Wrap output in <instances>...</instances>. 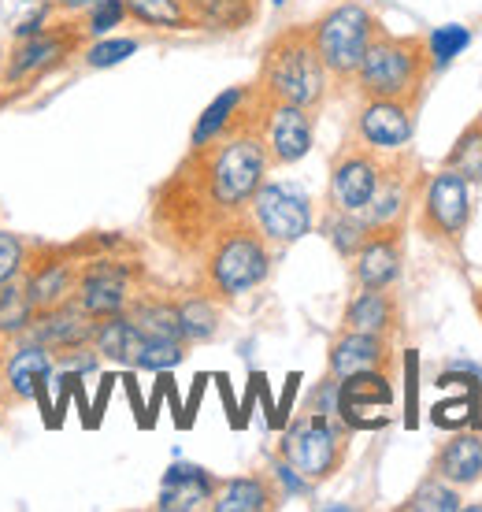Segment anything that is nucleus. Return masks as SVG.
Listing matches in <instances>:
<instances>
[{"mask_svg":"<svg viewBox=\"0 0 482 512\" xmlns=\"http://www.w3.org/2000/svg\"><path fill=\"white\" fill-rule=\"evenodd\" d=\"M479 475H482V438L475 431L460 427L457 435L445 442L442 453H438V479L453 483V487H464V483H475Z\"/></svg>","mask_w":482,"mask_h":512,"instance_id":"obj_25","label":"nucleus"},{"mask_svg":"<svg viewBox=\"0 0 482 512\" xmlns=\"http://www.w3.org/2000/svg\"><path fill=\"white\" fill-rule=\"evenodd\" d=\"M89 4H93V0H52V8H60V12H86Z\"/></svg>","mask_w":482,"mask_h":512,"instance_id":"obj_47","label":"nucleus"},{"mask_svg":"<svg viewBox=\"0 0 482 512\" xmlns=\"http://www.w3.org/2000/svg\"><path fill=\"white\" fill-rule=\"evenodd\" d=\"M260 138L267 145V156H271V167H286L305 160L308 149H312V112L308 108H297V104H282V101H264L260 97Z\"/></svg>","mask_w":482,"mask_h":512,"instance_id":"obj_12","label":"nucleus"},{"mask_svg":"<svg viewBox=\"0 0 482 512\" xmlns=\"http://www.w3.org/2000/svg\"><path fill=\"white\" fill-rule=\"evenodd\" d=\"M78 264L71 249H41L34 260L26 256L23 268V290L30 297V305L38 308H52L71 301L78 290Z\"/></svg>","mask_w":482,"mask_h":512,"instance_id":"obj_14","label":"nucleus"},{"mask_svg":"<svg viewBox=\"0 0 482 512\" xmlns=\"http://www.w3.org/2000/svg\"><path fill=\"white\" fill-rule=\"evenodd\" d=\"M193 23L208 30H241L253 23L256 0H186Z\"/></svg>","mask_w":482,"mask_h":512,"instance_id":"obj_28","label":"nucleus"},{"mask_svg":"<svg viewBox=\"0 0 482 512\" xmlns=\"http://www.w3.org/2000/svg\"><path fill=\"white\" fill-rule=\"evenodd\" d=\"M0 423H4V401H0Z\"/></svg>","mask_w":482,"mask_h":512,"instance_id":"obj_50","label":"nucleus"},{"mask_svg":"<svg viewBox=\"0 0 482 512\" xmlns=\"http://www.w3.org/2000/svg\"><path fill=\"white\" fill-rule=\"evenodd\" d=\"M275 479H279L282 490H290V494H308V490H312V483H308L305 475L297 472L293 464H286V461H279V468H275Z\"/></svg>","mask_w":482,"mask_h":512,"instance_id":"obj_43","label":"nucleus"},{"mask_svg":"<svg viewBox=\"0 0 482 512\" xmlns=\"http://www.w3.org/2000/svg\"><path fill=\"white\" fill-rule=\"evenodd\" d=\"M82 41H86L82 23H49L34 38L15 41L4 60V86H26L52 75L56 67L67 64V56L82 49Z\"/></svg>","mask_w":482,"mask_h":512,"instance_id":"obj_7","label":"nucleus"},{"mask_svg":"<svg viewBox=\"0 0 482 512\" xmlns=\"http://www.w3.org/2000/svg\"><path fill=\"white\" fill-rule=\"evenodd\" d=\"M394 386L390 372H360L338 379V420L349 431H379L390 423L382 409H390Z\"/></svg>","mask_w":482,"mask_h":512,"instance_id":"obj_13","label":"nucleus"},{"mask_svg":"<svg viewBox=\"0 0 482 512\" xmlns=\"http://www.w3.org/2000/svg\"><path fill=\"white\" fill-rule=\"evenodd\" d=\"M382 160L375 149L368 145H349L334 167H330V190H327V201H330V212H364L371 205V197L379 190V179H382Z\"/></svg>","mask_w":482,"mask_h":512,"instance_id":"obj_11","label":"nucleus"},{"mask_svg":"<svg viewBox=\"0 0 482 512\" xmlns=\"http://www.w3.org/2000/svg\"><path fill=\"white\" fill-rule=\"evenodd\" d=\"M138 52V41L134 38H108V41H97V45H89L86 49V64L89 67H115L123 64L127 56Z\"/></svg>","mask_w":482,"mask_h":512,"instance_id":"obj_39","label":"nucleus"},{"mask_svg":"<svg viewBox=\"0 0 482 512\" xmlns=\"http://www.w3.org/2000/svg\"><path fill=\"white\" fill-rule=\"evenodd\" d=\"M0 368H4V338H0Z\"/></svg>","mask_w":482,"mask_h":512,"instance_id":"obj_48","label":"nucleus"},{"mask_svg":"<svg viewBox=\"0 0 482 512\" xmlns=\"http://www.w3.org/2000/svg\"><path fill=\"white\" fill-rule=\"evenodd\" d=\"M204 383H208V375H197V379H193V394H190V405H186V427H190L193 423V412H197V405H201V394H204Z\"/></svg>","mask_w":482,"mask_h":512,"instance_id":"obj_46","label":"nucleus"},{"mask_svg":"<svg viewBox=\"0 0 482 512\" xmlns=\"http://www.w3.org/2000/svg\"><path fill=\"white\" fill-rule=\"evenodd\" d=\"M127 12L141 26H156V30H190V26H197L186 0H127Z\"/></svg>","mask_w":482,"mask_h":512,"instance_id":"obj_29","label":"nucleus"},{"mask_svg":"<svg viewBox=\"0 0 482 512\" xmlns=\"http://www.w3.org/2000/svg\"><path fill=\"white\" fill-rule=\"evenodd\" d=\"M253 101H256V90H249V86H234V90L219 93L216 101L201 112V119H197L193 138H190V149H197V145H208V141H216V138H223V134H230L241 119L249 116Z\"/></svg>","mask_w":482,"mask_h":512,"instance_id":"obj_21","label":"nucleus"},{"mask_svg":"<svg viewBox=\"0 0 482 512\" xmlns=\"http://www.w3.org/2000/svg\"><path fill=\"white\" fill-rule=\"evenodd\" d=\"M471 45V34L464 30V26H438L431 38H427V52H431V64L434 67H445L453 56H460V52Z\"/></svg>","mask_w":482,"mask_h":512,"instance_id":"obj_37","label":"nucleus"},{"mask_svg":"<svg viewBox=\"0 0 482 512\" xmlns=\"http://www.w3.org/2000/svg\"><path fill=\"white\" fill-rule=\"evenodd\" d=\"M368 234H371L368 219H360L356 212H330L327 238H330V245L345 256V260H353V256L360 253V245L368 242Z\"/></svg>","mask_w":482,"mask_h":512,"instance_id":"obj_33","label":"nucleus"},{"mask_svg":"<svg viewBox=\"0 0 482 512\" xmlns=\"http://www.w3.org/2000/svg\"><path fill=\"white\" fill-rule=\"evenodd\" d=\"M297 383H301V375L293 372L290 379H286V390H282V401L275 405V416H271V427L279 431V427H286V420H290V409H293V397H297Z\"/></svg>","mask_w":482,"mask_h":512,"instance_id":"obj_42","label":"nucleus"},{"mask_svg":"<svg viewBox=\"0 0 482 512\" xmlns=\"http://www.w3.org/2000/svg\"><path fill=\"white\" fill-rule=\"evenodd\" d=\"M471 223V182L457 175L453 167L434 171L423 201H419V227L427 238L445 245H457L468 234Z\"/></svg>","mask_w":482,"mask_h":512,"instance_id":"obj_8","label":"nucleus"},{"mask_svg":"<svg viewBox=\"0 0 482 512\" xmlns=\"http://www.w3.org/2000/svg\"><path fill=\"white\" fill-rule=\"evenodd\" d=\"M219 490V479L212 472H204L197 464H171L160 483V501L156 509L164 512H190L201 509L204 501H212Z\"/></svg>","mask_w":482,"mask_h":512,"instance_id":"obj_20","label":"nucleus"},{"mask_svg":"<svg viewBox=\"0 0 482 512\" xmlns=\"http://www.w3.org/2000/svg\"><path fill=\"white\" fill-rule=\"evenodd\" d=\"M275 505H279V494L260 475L227 479V483H219L216 498H212V509L216 512H264L275 509Z\"/></svg>","mask_w":482,"mask_h":512,"instance_id":"obj_26","label":"nucleus"},{"mask_svg":"<svg viewBox=\"0 0 482 512\" xmlns=\"http://www.w3.org/2000/svg\"><path fill=\"white\" fill-rule=\"evenodd\" d=\"M182 360H186V342H149L145 338L138 368H145V372H171Z\"/></svg>","mask_w":482,"mask_h":512,"instance_id":"obj_38","label":"nucleus"},{"mask_svg":"<svg viewBox=\"0 0 482 512\" xmlns=\"http://www.w3.org/2000/svg\"><path fill=\"white\" fill-rule=\"evenodd\" d=\"M0 90H4V75H0Z\"/></svg>","mask_w":482,"mask_h":512,"instance_id":"obj_51","label":"nucleus"},{"mask_svg":"<svg viewBox=\"0 0 482 512\" xmlns=\"http://www.w3.org/2000/svg\"><path fill=\"white\" fill-rule=\"evenodd\" d=\"M375 30H379L375 15L364 4H356V0L334 4L327 15H319L312 23V38H316L319 60L327 67V75L353 78L371 38H375Z\"/></svg>","mask_w":482,"mask_h":512,"instance_id":"obj_5","label":"nucleus"},{"mask_svg":"<svg viewBox=\"0 0 482 512\" xmlns=\"http://www.w3.org/2000/svg\"><path fill=\"white\" fill-rule=\"evenodd\" d=\"M345 435H349V427L338 416L308 412L293 427H286V435H282V461L293 464L308 483H323V479H330L342 468Z\"/></svg>","mask_w":482,"mask_h":512,"instance_id":"obj_6","label":"nucleus"},{"mask_svg":"<svg viewBox=\"0 0 482 512\" xmlns=\"http://www.w3.org/2000/svg\"><path fill=\"white\" fill-rule=\"evenodd\" d=\"M178 305V323H182V338L186 342H208L219 331V308L212 297H186L175 301Z\"/></svg>","mask_w":482,"mask_h":512,"instance_id":"obj_30","label":"nucleus"},{"mask_svg":"<svg viewBox=\"0 0 482 512\" xmlns=\"http://www.w3.org/2000/svg\"><path fill=\"white\" fill-rule=\"evenodd\" d=\"M345 331L390 338L397 331V301L386 290H360L345 308Z\"/></svg>","mask_w":482,"mask_h":512,"instance_id":"obj_24","label":"nucleus"},{"mask_svg":"<svg viewBox=\"0 0 482 512\" xmlns=\"http://www.w3.org/2000/svg\"><path fill=\"white\" fill-rule=\"evenodd\" d=\"M327 67L319 60L312 26H290L279 38H271L260 64V82L256 90L264 101L297 104L316 112L327 97Z\"/></svg>","mask_w":482,"mask_h":512,"instance_id":"obj_2","label":"nucleus"},{"mask_svg":"<svg viewBox=\"0 0 482 512\" xmlns=\"http://www.w3.org/2000/svg\"><path fill=\"white\" fill-rule=\"evenodd\" d=\"M412 108L416 104L386 101V97L364 101L360 116H356V141L375 149V153H401L408 141H412V130H416Z\"/></svg>","mask_w":482,"mask_h":512,"instance_id":"obj_15","label":"nucleus"},{"mask_svg":"<svg viewBox=\"0 0 482 512\" xmlns=\"http://www.w3.org/2000/svg\"><path fill=\"white\" fill-rule=\"evenodd\" d=\"M249 219L267 245H293L312 231V201L290 182H260L249 201Z\"/></svg>","mask_w":482,"mask_h":512,"instance_id":"obj_9","label":"nucleus"},{"mask_svg":"<svg viewBox=\"0 0 482 512\" xmlns=\"http://www.w3.org/2000/svg\"><path fill=\"white\" fill-rule=\"evenodd\" d=\"M405 512H457L460 509V498L453 487H445V479H431V483H423V487L412 494V498L401 505Z\"/></svg>","mask_w":482,"mask_h":512,"instance_id":"obj_36","label":"nucleus"},{"mask_svg":"<svg viewBox=\"0 0 482 512\" xmlns=\"http://www.w3.org/2000/svg\"><path fill=\"white\" fill-rule=\"evenodd\" d=\"M271 156L260 138V90L253 112L223 138L190 149L175 175L160 186L153 223L175 249H208L230 219L249 216V201L260 190Z\"/></svg>","mask_w":482,"mask_h":512,"instance_id":"obj_1","label":"nucleus"},{"mask_svg":"<svg viewBox=\"0 0 482 512\" xmlns=\"http://www.w3.org/2000/svg\"><path fill=\"white\" fill-rule=\"evenodd\" d=\"M275 4H282V0H275Z\"/></svg>","mask_w":482,"mask_h":512,"instance_id":"obj_53","label":"nucleus"},{"mask_svg":"<svg viewBox=\"0 0 482 512\" xmlns=\"http://www.w3.org/2000/svg\"><path fill=\"white\" fill-rule=\"evenodd\" d=\"M390 364H394V353H390V338H382V334L345 331L330 346V375L334 379L360 372H390Z\"/></svg>","mask_w":482,"mask_h":512,"instance_id":"obj_18","label":"nucleus"},{"mask_svg":"<svg viewBox=\"0 0 482 512\" xmlns=\"http://www.w3.org/2000/svg\"><path fill=\"white\" fill-rule=\"evenodd\" d=\"M408 197H412L408 175L397 164H386V167H382L379 190H375L371 205L364 208L360 216L368 219L371 231H379V227H401V219H405V208H408Z\"/></svg>","mask_w":482,"mask_h":512,"instance_id":"obj_22","label":"nucleus"},{"mask_svg":"<svg viewBox=\"0 0 482 512\" xmlns=\"http://www.w3.org/2000/svg\"><path fill=\"white\" fill-rule=\"evenodd\" d=\"M267 275H271V249H267L264 234L253 227V219L241 216L230 219L227 227H219L204 253V282H208L212 297L234 301V297L256 290Z\"/></svg>","mask_w":482,"mask_h":512,"instance_id":"obj_4","label":"nucleus"},{"mask_svg":"<svg viewBox=\"0 0 482 512\" xmlns=\"http://www.w3.org/2000/svg\"><path fill=\"white\" fill-rule=\"evenodd\" d=\"M38 308L30 305L23 282H4L0 286V338H23Z\"/></svg>","mask_w":482,"mask_h":512,"instance_id":"obj_31","label":"nucleus"},{"mask_svg":"<svg viewBox=\"0 0 482 512\" xmlns=\"http://www.w3.org/2000/svg\"><path fill=\"white\" fill-rule=\"evenodd\" d=\"M93 349H97L104 360H112V364L138 368V357H141V349H145V334L134 327V320H130L127 312H119V316L97 320Z\"/></svg>","mask_w":482,"mask_h":512,"instance_id":"obj_23","label":"nucleus"},{"mask_svg":"<svg viewBox=\"0 0 482 512\" xmlns=\"http://www.w3.org/2000/svg\"><path fill=\"white\" fill-rule=\"evenodd\" d=\"M405 375H408V386H405V405H408V412H405V420H408V427H416L419 423V401H416V390H419V383H416V375H419V357L408 349V357H405Z\"/></svg>","mask_w":482,"mask_h":512,"instance_id":"obj_41","label":"nucleus"},{"mask_svg":"<svg viewBox=\"0 0 482 512\" xmlns=\"http://www.w3.org/2000/svg\"><path fill=\"white\" fill-rule=\"evenodd\" d=\"M134 275H138L134 264H123V260H112V256H97V260L82 264V271H78L75 301L86 308L93 320L119 316L134 301Z\"/></svg>","mask_w":482,"mask_h":512,"instance_id":"obj_10","label":"nucleus"},{"mask_svg":"<svg viewBox=\"0 0 482 512\" xmlns=\"http://www.w3.org/2000/svg\"><path fill=\"white\" fill-rule=\"evenodd\" d=\"M127 0H93L86 8V19H82V30L86 38H104L108 30H115L119 23H127Z\"/></svg>","mask_w":482,"mask_h":512,"instance_id":"obj_35","label":"nucleus"},{"mask_svg":"<svg viewBox=\"0 0 482 512\" xmlns=\"http://www.w3.org/2000/svg\"><path fill=\"white\" fill-rule=\"evenodd\" d=\"M127 316L134 320L149 342H186L182 338V323H178L175 301H160V297H134L127 305Z\"/></svg>","mask_w":482,"mask_h":512,"instance_id":"obj_27","label":"nucleus"},{"mask_svg":"<svg viewBox=\"0 0 482 512\" xmlns=\"http://www.w3.org/2000/svg\"><path fill=\"white\" fill-rule=\"evenodd\" d=\"M479 123H482V112H479Z\"/></svg>","mask_w":482,"mask_h":512,"instance_id":"obj_52","label":"nucleus"},{"mask_svg":"<svg viewBox=\"0 0 482 512\" xmlns=\"http://www.w3.org/2000/svg\"><path fill=\"white\" fill-rule=\"evenodd\" d=\"M397 275H401V231L379 227L353 256V279L360 290H390Z\"/></svg>","mask_w":482,"mask_h":512,"instance_id":"obj_17","label":"nucleus"},{"mask_svg":"<svg viewBox=\"0 0 482 512\" xmlns=\"http://www.w3.org/2000/svg\"><path fill=\"white\" fill-rule=\"evenodd\" d=\"M23 268H26V245L15 234L0 231V286L19 279Z\"/></svg>","mask_w":482,"mask_h":512,"instance_id":"obj_40","label":"nucleus"},{"mask_svg":"<svg viewBox=\"0 0 482 512\" xmlns=\"http://www.w3.org/2000/svg\"><path fill=\"white\" fill-rule=\"evenodd\" d=\"M112 375H104L101 379V390H97V401H93V427L101 423V416H104V409H108V394H112Z\"/></svg>","mask_w":482,"mask_h":512,"instance_id":"obj_45","label":"nucleus"},{"mask_svg":"<svg viewBox=\"0 0 482 512\" xmlns=\"http://www.w3.org/2000/svg\"><path fill=\"white\" fill-rule=\"evenodd\" d=\"M93 331H97V320L78 305L75 297H71V301H64V305H52V308L34 312V320H30L23 338L26 342H38V346L52 349V357H56V353H67V349L93 346Z\"/></svg>","mask_w":482,"mask_h":512,"instance_id":"obj_16","label":"nucleus"},{"mask_svg":"<svg viewBox=\"0 0 482 512\" xmlns=\"http://www.w3.org/2000/svg\"><path fill=\"white\" fill-rule=\"evenodd\" d=\"M475 305H479V316H482V290H479V297H475Z\"/></svg>","mask_w":482,"mask_h":512,"instance_id":"obj_49","label":"nucleus"},{"mask_svg":"<svg viewBox=\"0 0 482 512\" xmlns=\"http://www.w3.org/2000/svg\"><path fill=\"white\" fill-rule=\"evenodd\" d=\"M56 368V357L52 349L38 346V342H26L15 353L4 357V368H0V386L12 401H34L38 397V386L45 383Z\"/></svg>","mask_w":482,"mask_h":512,"instance_id":"obj_19","label":"nucleus"},{"mask_svg":"<svg viewBox=\"0 0 482 512\" xmlns=\"http://www.w3.org/2000/svg\"><path fill=\"white\" fill-rule=\"evenodd\" d=\"M449 167L468 182H482V123H471L460 134L453 153H449Z\"/></svg>","mask_w":482,"mask_h":512,"instance_id":"obj_34","label":"nucleus"},{"mask_svg":"<svg viewBox=\"0 0 482 512\" xmlns=\"http://www.w3.org/2000/svg\"><path fill=\"white\" fill-rule=\"evenodd\" d=\"M431 420L434 427H442V431H460V427H475L479 423V383H468L464 379V394L457 397H445L431 409Z\"/></svg>","mask_w":482,"mask_h":512,"instance_id":"obj_32","label":"nucleus"},{"mask_svg":"<svg viewBox=\"0 0 482 512\" xmlns=\"http://www.w3.org/2000/svg\"><path fill=\"white\" fill-rule=\"evenodd\" d=\"M431 52L423 38H397L390 30H375L364 60L356 67V86L371 97H386V101H408L416 104L423 93V82L431 75Z\"/></svg>","mask_w":482,"mask_h":512,"instance_id":"obj_3","label":"nucleus"},{"mask_svg":"<svg viewBox=\"0 0 482 512\" xmlns=\"http://www.w3.org/2000/svg\"><path fill=\"white\" fill-rule=\"evenodd\" d=\"M123 386H127L130 405H134V412H138V423H141V427H149V409H145V401H141L138 383H134V375H127V379H123Z\"/></svg>","mask_w":482,"mask_h":512,"instance_id":"obj_44","label":"nucleus"}]
</instances>
